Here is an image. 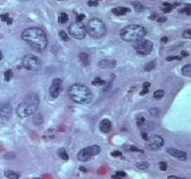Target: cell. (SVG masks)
I'll return each instance as SVG.
<instances>
[{"instance_id":"obj_1","label":"cell","mask_w":191,"mask_h":179,"mask_svg":"<svg viewBox=\"0 0 191 179\" xmlns=\"http://www.w3.org/2000/svg\"><path fill=\"white\" fill-rule=\"evenodd\" d=\"M21 38L32 48L37 51H44L47 48L48 38L46 33L42 29L37 27H31L24 30Z\"/></svg>"},{"instance_id":"obj_2","label":"cell","mask_w":191,"mask_h":179,"mask_svg":"<svg viewBox=\"0 0 191 179\" xmlns=\"http://www.w3.org/2000/svg\"><path fill=\"white\" fill-rule=\"evenodd\" d=\"M68 95L71 100L81 105L89 104L93 100V94L91 90L83 84L72 85L68 89Z\"/></svg>"},{"instance_id":"obj_3","label":"cell","mask_w":191,"mask_h":179,"mask_svg":"<svg viewBox=\"0 0 191 179\" xmlns=\"http://www.w3.org/2000/svg\"><path fill=\"white\" fill-rule=\"evenodd\" d=\"M39 98L37 95H31L25 98L21 104L17 106V115L19 117H27L35 113V112L39 108Z\"/></svg>"},{"instance_id":"obj_4","label":"cell","mask_w":191,"mask_h":179,"mask_svg":"<svg viewBox=\"0 0 191 179\" xmlns=\"http://www.w3.org/2000/svg\"><path fill=\"white\" fill-rule=\"evenodd\" d=\"M145 34H147V30H145L142 26L136 25V24H132L122 29L121 33V38L122 40L127 41V42H136L138 40L142 39Z\"/></svg>"},{"instance_id":"obj_5","label":"cell","mask_w":191,"mask_h":179,"mask_svg":"<svg viewBox=\"0 0 191 179\" xmlns=\"http://www.w3.org/2000/svg\"><path fill=\"white\" fill-rule=\"evenodd\" d=\"M87 29V32L90 34V36L93 38H96V39H99V38H102L106 34V25H104V22L99 18H93L89 21L88 26L86 27Z\"/></svg>"},{"instance_id":"obj_6","label":"cell","mask_w":191,"mask_h":179,"mask_svg":"<svg viewBox=\"0 0 191 179\" xmlns=\"http://www.w3.org/2000/svg\"><path fill=\"white\" fill-rule=\"evenodd\" d=\"M22 65H23L25 69L31 72H37L42 69V63H41V61L38 59V57L32 54H28L23 57Z\"/></svg>"},{"instance_id":"obj_7","label":"cell","mask_w":191,"mask_h":179,"mask_svg":"<svg viewBox=\"0 0 191 179\" xmlns=\"http://www.w3.org/2000/svg\"><path fill=\"white\" fill-rule=\"evenodd\" d=\"M101 152V148L99 145L97 144H94V145L88 146L83 148L82 150L79 151V153L77 155V158L80 161H89L93 156H95L97 154H99Z\"/></svg>"},{"instance_id":"obj_8","label":"cell","mask_w":191,"mask_h":179,"mask_svg":"<svg viewBox=\"0 0 191 179\" xmlns=\"http://www.w3.org/2000/svg\"><path fill=\"white\" fill-rule=\"evenodd\" d=\"M69 34L75 39L81 40L84 39L87 35V29L84 24H82L81 22H74L72 23L68 28Z\"/></svg>"},{"instance_id":"obj_9","label":"cell","mask_w":191,"mask_h":179,"mask_svg":"<svg viewBox=\"0 0 191 179\" xmlns=\"http://www.w3.org/2000/svg\"><path fill=\"white\" fill-rule=\"evenodd\" d=\"M134 49H136L137 54L142 55V56H147L151 53L152 49H153V44L151 41L142 38V39L136 42V44H134Z\"/></svg>"},{"instance_id":"obj_10","label":"cell","mask_w":191,"mask_h":179,"mask_svg":"<svg viewBox=\"0 0 191 179\" xmlns=\"http://www.w3.org/2000/svg\"><path fill=\"white\" fill-rule=\"evenodd\" d=\"M164 140L159 135H151L148 136V138L145 140V147L148 150H158L163 145Z\"/></svg>"},{"instance_id":"obj_11","label":"cell","mask_w":191,"mask_h":179,"mask_svg":"<svg viewBox=\"0 0 191 179\" xmlns=\"http://www.w3.org/2000/svg\"><path fill=\"white\" fill-rule=\"evenodd\" d=\"M50 95L52 98H58L59 95L62 92V80L61 79H54L50 87Z\"/></svg>"},{"instance_id":"obj_12","label":"cell","mask_w":191,"mask_h":179,"mask_svg":"<svg viewBox=\"0 0 191 179\" xmlns=\"http://www.w3.org/2000/svg\"><path fill=\"white\" fill-rule=\"evenodd\" d=\"M11 113H12V109L8 102H5V104L0 106V120H8L11 116Z\"/></svg>"},{"instance_id":"obj_13","label":"cell","mask_w":191,"mask_h":179,"mask_svg":"<svg viewBox=\"0 0 191 179\" xmlns=\"http://www.w3.org/2000/svg\"><path fill=\"white\" fill-rule=\"evenodd\" d=\"M166 152L167 153H169L170 155L174 156V157H177L179 158L180 160H186L187 159V154L186 152L182 151V150H179V149H175V148H167L166 149Z\"/></svg>"},{"instance_id":"obj_14","label":"cell","mask_w":191,"mask_h":179,"mask_svg":"<svg viewBox=\"0 0 191 179\" xmlns=\"http://www.w3.org/2000/svg\"><path fill=\"white\" fill-rule=\"evenodd\" d=\"M115 67H117V62L115 60L104 59L99 62V68H101V69H111V68Z\"/></svg>"},{"instance_id":"obj_15","label":"cell","mask_w":191,"mask_h":179,"mask_svg":"<svg viewBox=\"0 0 191 179\" xmlns=\"http://www.w3.org/2000/svg\"><path fill=\"white\" fill-rule=\"evenodd\" d=\"M111 128V123L110 120L104 119L100 123V129L102 132H108Z\"/></svg>"},{"instance_id":"obj_16","label":"cell","mask_w":191,"mask_h":179,"mask_svg":"<svg viewBox=\"0 0 191 179\" xmlns=\"http://www.w3.org/2000/svg\"><path fill=\"white\" fill-rule=\"evenodd\" d=\"M129 9L126 8V7H115L113 10H111V12H113L115 16H122V15L126 14L127 12H129Z\"/></svg>"},{"instance_id":"obj_17","label":"cell","mask_w":191,"mask_h":179,"mask_svg":"<svg viewBox=\"0 0 191 179\" xmlns=\"http://www.w3.org/2000/svg\"><path fill=\"white\" fill-rule=\"evenodd\" d=\"M4 175L7 178H10V179H19L20 177L19 173L15 172V171H12V170H6L4 172Z\"/></svg>"},{"instance_id":"obj_18","label":"cell","mask_w":191,"mask_h":179,"mask_svg":"<svg viewBox=\"0 0 191 179\" xmlns=\"http://www.w3.org/2000/svg\"><path fill=\"white\" fill-rule=\"evenodd\" d=\"M79 59H80V61L84 66H89L90 60H89V55L87 53H81V54L79 55Z\"/></svg>"},{"instance_id":"obj_19","label":"cell","mask_w":191,"mask_h":179,"mask_svg":"<svg viewBox=\"0 0 191 179\" xmlns=\"http://www.w3.org/2000/svg\"><path fill=\"white\" fill-rule=\"evenodd\" d=\"M181 73L183 76H185V77H190L191 76V65L190 64L185 65V66L182 68Z\"/></svg>"},{"instance_id":"obj_20","label":"cell","mask_w":191,"mask_h":179,"mask_svg":"<svg viewBox=\"0 0 191 179\" xmlns=\"http://www.w3.org/2000/svg\"><path fill=\"white\" fill-rule=\"evenodd\" d=\"M68 15H67V13L65 12H61L59 14V17H58V21H59V23L60 24H65L67 23V21H68Z\"/></svg>"},{"instance_id":"obj_21","label":"cell","mask_w":191,"mask_h":179,"mask_svg":"<svg viewBox=\"0 0 191 179\" xmlns=\"http://www.w3.org/2000/svg\"><path fill=\"white\" fill-rule=\"evenodd\" d=\"M58 154L62 159H64V160H68L69 159V156H68V154H67V151L65 148H60L58 151Z\"/></svg>"},{"instance_id":"obj_22","label":"cell","mask_w":191,"mask_h":179,"mask_svg":"<svg viewBox=\"0 0 191 179\" xmlns=\"http://www.w3.org/2000/svg\"><path fill=\"white\" fill-rule=\"evenodd\" d=\"M145 123V119L142 115H137L136 116V125L138 127H141Z\"/></svg>"},{"instance_id":"obj_23","label":"cell","mask_w":191,"mask_h":179,"mask_svg":"<svg viewBox=\"0 0 191 179\" xmlns=\"http://www.w3.org/2000/svg\"><path fill=\"white\" fill-rule=\"evenodd\" d=\"M148 113L149 115L152 116H158L160 115V109H156V108H151L148 109Z\"/></svg>"},{"instance_id":"obj_24","label":"cell","mask_w":191,"mask_h":179,"mask_svg":"<svg viewBox=\"0 0 191 179\" xmlns=\"http://www.w3.org/2000/svg\"><path fill=\"white\" fill-rule=\"evenodd\" d=\"M155 68V62L154 61H151V62L147 63V65H145L144 67V71L145 72H150L151 70H153Z\"/></svg>"},{"instance_id":"obj_25","label":"cell","mask_w":191,"mask_h":179,"mask_svg":"<svg viewBox=\"0 0 191 179\" xmlns=\"http://www.w3.org/2000/svg\"><path fill=\"white\" fill-rule=\"evenodd\" d=\"M132 4L133 6V8L136 9V11H138V12H141V11H143V9H144L143 5H142L141 3H140V2H133Z\"/></svg>"},{"instance_id":"obj_26","label":"cell","mask_w":191,"mask_h":179,"mask_svg":"<svg viewBox=\"0 0 191 179\" xmlns=\"http://www.w3.org/2000/svg\"><path fill=\"white\" fill-rule=\"evenodd\" d=\"M164 96V91L163 90H157L153 93V98H156V100H159Z\"/></svg>"},{"instance_id":"obj_27","label":"cell","mask_w":191,"mask_h":179,"mask_svg":"<svg viewBox=\"0 0 191 179\" xmlns=\"http://www.w3.org/2000/svg\"><path fill=\"white\" fill-rule=\"evenodd\" d=\"M136 167L138 169H140V170H145V169H147L148 168V163L147 162H137L136 163Z\"/></svg>"},{"instance_id":"obj_28","label":"cell","mask_w":191,"mask_h":179,"mask_svg":"<svg viewBox=\"0 0 191 179\" xmlns=\"http://www.w3.org/2000/svg\"><path fill=\"white\" fill-rule=\"evenodd\" d=\"M92 84H93L94 86H103V85H104V84H106V82H104V80H102L101 78H96L93 81Z\"/></svg>"},{"instance_id":"obj_29","label":"cell","mask_w":191,"mask_h":179,"mask_svg":"<svg viewBox=\"0 0 191 179\" xmlns=\"http://www.w3.org/2000/svg\"><path fill=\"white\" fill-rule=\"evenodd\" d=\"M13 77V72L11 71V70H7L5 72V74H4V78H5V81L6 82H9L11 79H12Z\"/></svg>"},{"instance_id":"obj_30","label":"cell","mask_w":191,"mask_h":179,"mask_svg":"<svg viewBox=\"0 0 191 179\" xmlns=\"http://www.w3.org/2000/svg\"><path fill=\"white\" fill-rule=\"evenodd\" d=\"M182 38H184V39H190L191 38V30L190 29L184 30L183 33H182Z\"/></svg>"},{"instance_id":"obj_31","label":"cell","mask_w":191,"mask_h":179,"mask_svg":"<svg viewBox=\"0 0 191 179\" xmlns=\"http://www.w3.org/2000/svg\"><path fill=\"white\" fill-rule=\"evenodd\" d=\"M59 36H60V38H61V39H62L63 41H68V40H69V37H68V35L66 34L65 31H60V32H59Z\"/></svg>"},{"instance_id":"obj_32","label":"cell","mask_w":191,"mask_h":179,"mask_svg":"<svg viewBox=\"0 0 191 179\" xmlns=\"http://www.w3.org/2000/svg\"><path fill=\"white\" fill-rule=\"evenodd\" d=\"M0 18H1V20H2L3 22H7V20L9 19V14H8V13L1 14V15H0Z\"/></svg>"},{"instance_id":"obj_33","label":"cell","mask_w":191,"mask_h":179,"mask_svg":"<svg viewBox=\"0 0 191 179\" xmlns=\"http://www.w3.org/2000/svg\"><path fill=\"white\" fill-rule=\"evenodd\" d=\"M88 5L89 6H98L99 5V2L98 1H96V0H90V1H88Z\"/></svg>"},{"instance_id":"obj_34","label":"cell","mask_w":191,"mask_h":179,"mask_svg":"<svg viewBox=\"0 0 191 179\" xmlns=\"http://www.w3.org/2000/svg\"><path fill=\"white\" fill-rule=\"evenodd\" d=\"M159 167H160V169H161L162 171H165L166 169H167V163H165V162H160L159 163Z\"/></svg>"},{"instance_id":"obj_35","label":"cell","mask_w":191,"mask_h":179,"mask_svg":"<svg viewBox=\"0 0 191 179\" xmlns=\"http://www.w3.org/2000/svg\"><path fill=\"white\" fill-rule=\"evenodd\" d=\"M173 60L180 61L181 58H180V57H177V56H171V57H167V58H166V61H168V62H169V61H173Z\"/></svg>"},{"instance_id":"obj_36","label":"cell","mask_w":191,"mask_h":179,"mask_svg":"<svg viewBox=\"0 0 191 179\" xmlns=\"http://www.w3.org/2000/svg\"><path fill=\"white\" fill-rule=\"evenodd\" d=\"M190 10H191V9H190V7H189V6H187L186 8L180 10V11H179V12H181V13H182V12H185L187 15H190V14H191V11H190Z\"/></svg>"},{"instance_id":"obj_37","label":"cell","mask_w":191,"mask_h":179,"mask_svg":"<svg viewBox=\"0 0 191 179\" xmlns=\"http://www.w3.org/2000/svg\"><path fill=\"white\" fill-rule=\"evenodd\" d=\"M115 176H118V177H126V172H123V171H118V172L115 173Z\"/></svg>"},{"instance_id":"obj_38","label":"cell","mask_w":191,"mask_h":179,"mask_svg":"<svg viewBox=\"0 0 191 179\" xmlns=\"http://www.w3.org/2000/svg\"><path fill=\"white\" fill-rule=\"evenodd\" d=\"M111 156H115V157H117V156H122V152L121 151H114L111 152Z\"/></svg>"},{"instance_id":"obj_39","label":"cell","mask_w":191,"mask_h":179,"mask_svg":"<svg viewBox=\"0 0 191 179\" xmlns=\"http://www.w3.org/2000/svg\"><path fill=\"white\" fill-rule=\"evenodd\" d=\"M84 18H85V14L78 15V16H77V21H76V22H81Z\"/></svg>"},{"instance_id":"obj_40","label":"cell","mask_w":191,"mask_h":179,"mask_svg":"<svg viewBox=\"0 0 191 179\" xmlns=\"http://www.w3.org/2000/svg\"><path fill=\"white\" fill-rule=\"evenodd\" d=\"M172 9H173L172 7H164V8H163V12L164 13H169V12H171Z\"/></svg>"},{"instance_id":"obj_41","label":"cell","mask_w":191,"mask_h":179,"mask_svg":"<svg viewBox=\"0 0 191 179\" xmlns=\"http://www.w3.org/2000/svg\"><path fill=\"white\" fill-rule=\"evenodd\" d=\"M166 20H167V18H165V17H158L157 22H158V23H163V22H165Z\"/></svg>"},{"instance_id":"obj_42","label":"cell","mask_w":191,"mask_h":179,"mask_svg":"<svg viewBox=\"0 0 191 179\" xmlns=\"http://www.w3.org/2000/svg\"><path fill=\"white\" fill-rule=\"evenodd\" d=\"M149 87H150V83H148V82L144 83L143 86H142V88H143V89H148Z\"/></svg>"},{"instance_id":"obj_43","label":"cell","mask_w":191,"mask_h":179,"mask_svg":"<svg viewBox=\"0 0 191 179\" xmlns=\"http://www.w3.org/2000/svg\"><path fill=\"white\" fill-rule=\"evenodd\" d=\"M147 93H148V89H143V91H141V92L140 93V96H143V95L147 94Z\"/></svg>"},{"instance_id":"obj_44","label":"cell","mask_w":191,"mask_h":179,"mask_svg":"<svg viewBox=\"0 0 191 179\" xmlns=\"http://www.w3.org/2000/svg\"><path fill=\"white\" fill-rule=\"evenodd\" d=\"M141 136H142V138H143L144 140H147V139L148 138V136H147V132H145V131L141 133Z\"/></svg>"},{"instance_id":"obj_45","label":"cell","mask_w":191,"mask_h":179,"mask_svg":"<svg viewBox=\"0 0 191 179\" xmlns=\"http://www.w3.org/2000/svg\"><path fill=\"white\" fill-rule=\"evenodd\" d=\"M168 179H184V178H181V177H178V176H174V175H170Z\"/></svg>"},{"instance_id":"obj_46","label":"cell","mask_w":191,"mask_h":179,"mask_svg":"<svg viewBox=\"0 0 191 179\" xmlns=\"http://www.w3.org/2000/svg\"><path fill=\"white\" fill-rule=\"evenodd\" d=\"M167 41H168V38L167 37H162L161 38V42H162V43H166Z\"/></svg>"},{"instance_id":"obj_47","label":"cell","mask_w":191,"mask_h":179,"mask_svg":"<svg viewBox=\"0 0 191 179\" xmlns=\"http://www.w3.org/2000/svg\"><path fill=\"white\" fill-rule=\"evenodd\" d=\"M188 55H189L188 53L185 52V51H182V52H181V56H182V57H187Z\"/></svg>"},{"instance_id":"obj_48","label":"cell","mask_w":191,"mask_h":179,"mask_svg":"<svg viewBox=\"0 0 191 179\" xmlns=\"http://www.w3.org/2000/svg\"><path fill=\"white\" fill-rule=\"evenodd\" d=\"M130 150H132V151H140V149H138V148L134 147V146H132V147H130Z\"/></svg>"},{"instance_id":"obj_49","label":"cell","mask_w":191,"mask_h":179,"mask_svg":"<svg viewBox=\"0 0 191 179\" xmlns=\"http://www.w3.org/2000/svg\"><path fill=\"white\" fill-rule=\"evenodd\" d=\"M157 16H156V14H152V15H150V16H149V18L151 19V20H154V19L156 18Z\"/></svg>"},{"instance_id":"obj_50","label":"cell","mask_w":191,"mask_h":179,"mask_svg":"<svg viewBox=\"0 0 191 179\" xmlns=\"http://www.w3.org/2000/svg\"><path fill=\"white\" fill-rule=\"evenodd\" d=\"M12 22H13L12 18H10V17H9V19H8V20H7V24L10 25V24H12Z\"/></svg>"},{"instance_id":"obj_51","label":"cell","mask_w":191,"mask_h":179,"mask_svg":"<svg viewBox=\"0 0 191 179\" xmlns=\"http://www.w3.org/2000/svg\"><path fill=\"white\" fill-rule=\"evenodd\" d=\"M2 58H3V54H2V52L0 51V61L2 60Z\"/></svg>"},{"instance_id":"obj_52","label":"cell","mask_w":191,"mask_h":179,"mask_svg":"<svg viewBox=\"0 0 191 179\" xmlns=\"http://www.w3.org/2000/svg\"><path fill=\"white\" fill-rule=\"evenodd\" d=\"M80 169H81L82 171H84V172L86 171V168H85V167H80Z\"/></svg>"},{"instance_id":"obj_53","label":"cell","mask_w":191,"mask_h":179,"mask_svg":"<svg viewBox=\"0 0 191 179\" xmlns=\"http://www.w3.org/2000/svg\"><path fill=\"white\" fill-rule=\"evenodd\" d=\"M96 1H98V2H99V1H101V0H96Z\"/></svg>"},{"instance_id":"obj_54","label":"cell","mask_w":191,"mask_h":179,"mask_svg":"<svg viewBox=\"0 0 191 179\" xmlns=\"http://www.w3.org/2000/svg\"><path fill=\"white\" fill-rule=\"evenodd\" d=\"M35 179H40V178H35Z\"/></svg>"},{"instance_id":"obj_55","label":"cell","mask_w":191,"mask_h":179,"mask_svg":"<svg viewBox=\"0 0 191 179\" xmlns=\"http://www.w3.org/2000/svg\"><path fill=\"white\" fill-rule=\"evenodd\" d=\"M58 1H61V0H58Z\"/></svg>"},{"instance_id":"obj_56","label":"cell","mask_w":191,"mask_h":179,"mask_svg":"<svg viewBox=\"0 0 191 179\" xmlns=\"http://www.w3.org/2000/svg\"><path fill=\"white\" fill-rule=\"evenodd\" d=\"M24 1H25V0H24Z\"/></svg>"}]
</instances>
